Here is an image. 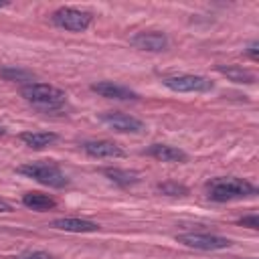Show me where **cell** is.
I'll return each instance as SVG.
<instances>
[{
	"mask_svg": "<svg viewBox=\"0 0 259 259\" xmlns=\"http://www.w3.org/2000/svg\"><path fill=\"white\" fill-rule=\"evenodd\" d=\"M257 188L245 178L235 176H221L212 178L206 184V196L214 202H229V200H241L247 196H255Z\"/></svg>",
	"mask_w": 259,
	"mask_h": 259,
	"instance_id": "obj_1",
	"label": "cell"
},
{
	"mask_svg": "<svg viewBox=\"0 0 259 259\" xmlns=\"http://www.w3.org/2000/svg\"><path fill=\"white\" fill-rule=\"evenodd\" d=\"M20 95L40 111H57L67 103L65 91L49 83H28L20 89Z\"/></svg>",
	"mask_w": 259,
	"mask_h": 259,
	"instance_id": "obj_2",
	"label": "cell"
},
{
	"mask_svg": "<svg viewBox=\"0 0 259 259\" xmlns=\"http://www.w3.org/2000/svg\"><path fill=\"white\" fill-rule=\"evenodd\" d=\"M18 172L45 184V186H51V188H65L69 184V178L65 176V172L59 168V164H55L51 160L22 164V166H18Z\"/></svg>",
	"mask_w": 259,
	"mask_h": 259,
	"instance_id": "obj_3",
	"label": "cell"
},
{
	"mask_svg": "<svg viewBox=\"0 0 259 259\" xmlns=\"http://www.w3.org/2000/svg\"><path fill=\"white\" fill-rule=\"evenodd\" d=\"M51 18H53L55 26L69 30V32H83L93 22V14L89 10H81V8H73V6H63V8L55 10Z\"/></svg>",
	"mask_w": 259,
	"mask_h": 259,
	"instance_id": "obj_4",
	"label": "cell"
},
{
	"mask_svg": "<svg viewBox=\"0 0 259 259\" xmlns=\"http://www.w3.org/2000/svg\"><path fill=\"white\" fill-rule=\"evenodd\" d=\"M162 85L176 93H206L214 87V83L202 75H170L162 79Z\"/></svg>",
	"mask_w": 259,
	"mask_h": 259,
	"instance_id": "obj_5",
	"label": "cell"
},
{
	"mask_svg": "<svg viewBox=\"0 0 259 259\" xmlns=\"http://www.w3.org/2000/svg\"><path fill=\"white\" fill-rule=\"evenodd\" d=\"M176 239L178 243L190 249H198V251H219V249L231 247V239L214 235V233H182Z\"/></svg>",
	"mask_w": 259,
	"mask_h": 259,
	"instance_id": "obj_6",
	"label": "cell"
},
{
	"mask_svg": "<svg viewBox=\"0 0 259 259\" xmlns=\"http://www.w3.org/2000/svg\"><path fill=\"white\" fill-rule=\"evenodd\" d=\"M99 119L107 127H111L119 134H142L146 130L142 119H138L134 115H127V113H121V111H105V113L99 115Z\"/></svg>",
	"mask_w": 259,
	"mask_h": 259,
	"instance_id": "obj_7",
	"label": "cell"
},
{
	"mask_svg": "<svg viewBox=\"0 0 259 259\" xmlns=\"http://www.w3.org/2000/svg\"><path fill=\"white\" fill-rule=\"evenodd\" d=\"M130 45L140 49V51H150V53H160V51H166L170 40L164 32L160 30H142V32H136L132 38H130Z\"/></svg>",
	"mask_w": 259,
	"mask_h": 259,
	"instance_id": "obj_8",
	"label": "cell"
},
{
	"mask_svg": "<svg viewBox=\"0 0 259 259\" xmlns=\"http://www.w3.org/2000/svg\"><path fill=\"white\" fill-rule=\"evenodd\" d=\"M83 152L91 158H123L125 156L121 146L109 140H89L83 144Z\"/></svg>",
	"mask_w": 259,
	"mask_h": 259,
	"instance_id": "obj_9",
	"label": "cell"
},
{
	"mask_svg": "<svg viewBox=\"0 0 259 259\" xmlns=\"http://www.w3.org/2000/svg\"><path fill=\"white\" fill-rule=\"evenodd\" d=\"M91 91L101 95V97H107V99H117V101H127V99H138V93L132 91L130 87H123V85H117L113 81H97L91 85Z\"/></svg>",
	"mask_w": 259,
	"mask_h": 259,
	"instance_id": "obj_10",
	"label": "cell"
},
{
	"mask_svg": "<svg viewBox=\"0 0 259 259\" xmlns=\"http://www.w3.org/2000/svg\"><path fill=\"white\" fill-rule=\"evenodd\" d=\"M146 154L152 156V158H156V160H160V162H172V164H176V162L182 164V162L188 160V156H186L184 150H180L176 146H168V144H152L146 150Z\"/></svg>",
	"mask_w": 259,
	"mask_h": 259,
	"instance_id": "obj_11",
	"label": "cell"
},
{
	"mask_svg": "<svg viewBox=\"0 0 259 259\" xmlns=\"http://www.w3.org/2000/svg\"><path fill=\"white\" fill-rule=\"evenodd\" d=\"M51 227L67 233H95L99 231V225L89 221V219H77V217H67V219H55Z\"/></svg>",
	"mask_w": 259,
	"mask_h": 259,
	"instance_id": "obj_12",
	"label": "cell"
},
{
	"mask_svg": "<svg viewBox=\"0 0 259 259\" xmlns=\"http://www.w3.org/2000/svg\"><path fill=\"white\" fill-rule=\"evenodd\" d=\"M18 140H20L24 146L32 148V150H42V148L55 144V142L59 140V136H57L55 132H22V134L18 136Z\"/></svg>",
	"mask_w": 259,
	"mask_h": 259,
	"instance_id": "obj_13",
	"label": "cell"
},
{
	"mask_svg": "<svg viewBox=\"0 0 259 259\" xmlns=\"http://www.w3.org/2000/svg\"><path fill=\"white\" fill-rule=\"evenodd\" d=\"M103 176L107 180H111L113 184H117V186H132V184H136L140 180L138 172L125 170V168H105L103 170Z\"/></svg>",
	"mask_w": 259,
	"mask_h": 259,
	"instance_id": "obj_14",
	"label": "cell"
},
{
	"mask_svg": "<svg viewBox=\"0 0 259 259\" xmlns=\"http://www.w3.org/2000/svg\"><path fill=\"white\" fill-rule=\"evenodd\" d=\"M22 204L32 208V210H49V208L57 206V200L49 194H42V192H26L22 196Z\"/></svg>",
	"mask_w": 259,
	"mask_h": 259,
	"instance_id": "obj_15",
	"label": "cell"
},
{
	"mask_svg": "<svg viewBox=\"0 0 259 259\" xmlns=\"http://www.w3.org/2000/svg\"><path fill=\"white\" fill-rule=\"evenodd\" d=\"M221 75H225L227 79L235 81V83H255V75L243 67H237V65H219L217 67Z\"/></svg>",
	"mask_w": 259,
	"mask_h": 259,
	"instance_id": "obj_16",
	"label": "cell"
},
{
	"mask_svg": "<svg viewBox=\"0 0 259 259\" xmlns=\"http://www.w3.org/2000/svg\"><path fill=\"white\" fill-rule=\"evenodd\" d=\"M0 77H4L6 81H30V83H32V73H30V71L14 69V67H4V69H0Z\"/></svg>",
	"mask_w": 259,
	"mask_h": 259,
	"instance_id": "obj_17",
	"label": "cell"
},
{
	"mask_svg": "<svg viewBox=\"0 0 259 259\" xmlns=\"http://www.w3.org/2000/svg\"><path fill=\"white\" fill-rule=\"evenodd\" d=\"M158 190L166 196H184V194H188V188L184 184H178V182H172V180L170 182H160Z\"/></svg>",
	"mask_w": 259,
	"mask_h": 259,
	"instance_id": "obj_18",
	"label": "cell"
},
{
	"mask_svg": "<svg viewBox=\"0 0 259 259\" xmlns=\"http://www.w3.org/2000/svg\"><path fill=\"white\" fill-rule=\"evenodd\" d=\"M12 259H57V257L51 253H45V251H26V253H20Z\"/></svg>",
	"mask_w": 259,
	"mask_h": 259,
	"instance_id": "obj_19",
	"label": "cell"
},
{
	"mask_svg": "<svg viewBox=\"0 0 259 259\" xmlns=\"http://www.w3.org/2000/svg\"><path fill=\"white\" fill-rule=\"evenodd\" d=\"M239 225H243V227H249V229L257 231V229H259V217H257V214H247V217L239 219Z\"/></svg>",
	"mask_w": 259,
	"mask_h": 259,
	"instance_id": "obj_20",
	"label": "cell"
},
{
	"mask_svg": "<svg viewBox=\"0 0 259 259\" xmlns=\"http://www.w3.org/2000/svg\"><path fill=\"white\" fill-rule=\"evenodd\" d=\"M257 51H259V42H257V40H253V42L249 45V49H247V55H249L253 61H257V57H259V53H257Z\"/></svg>",
	"mask_w": 259,
	"mask_h": 259,
	"instance_id": "obj_21",
	"label": "cell"
},
{
	"mask_svg": "<svg viewBox=\"0 0 259 259\" xmlns=\"http://www.w3.org/2000/svg\"><path fill=\"white\" fill-rule=\"evenodd\" d=\"M0 212H12V206L2 198H0Z\"/></svg>",
	"mask_w": 259,
	"mask_h": 259,
	"instance_id": "obj_22",
	"label": "cell"
},
{
	"mask_svg": "<svg viewBox=\"0 0 259 259\" xmlns=\"http://www.w3.org/2000/svg\"><path fill=\"white\" fill-rule=\"evenodd\" d=\"M4 6H8V0H0V8H4Z\"/></svg>",
	"mask_w": 259,
	"mask_h": 259,
	"instance_id": "obj_23",
	"label": "cell"
},
{
	"mask_svg": "<svg viewBox=\"0 0 259 259\" xmlns=\"http://www.w3.org/2000/svg\"><path fill=\"white\" fill-rule=\"evenodd\" d=\"M2 134H4V130H2V127H0V136H2Z\"/></svg>",
	"mask_w": 259,
	"mask_h": 259,
	"instance_id": "obj_24",
	"label": "cell"
}]
</instances>
